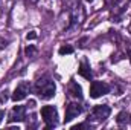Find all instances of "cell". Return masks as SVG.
Here are the masks:
<instances>
[{"mask_svg":"<svg viewBox=\"0 0 131 130\" xmlns=\"http://www.w3.org/2000/svg\"><path fill=\"white\" fill-rule=\"evenodd\" d=\"M55 90H57V86L52 80L49 78H43V80H38L34 86V92L41 98V99H50L55 95Z\"/></svg>","mask_w":131,"mask_h":130,"instance_id":"cell-1","label":"cell"},{"mask_svg":"<svg viewBox=\"0 0 131 130\" xmlns=\"http://www.w3.org/2000/svg\"><path fill=\"white\" fill-rule=\"evenodd\" d=\"M41 118L46 123V129H53L58 124V121H57L58 112H57V109L53 106H44L41 109Z\"/></svg>","mask_w":131,"mask_h":130,"instance_id":"cell-2","label":"cell"},{"mask_svg":"<svg viewBox=\"0 0 131 130\" xmlns=\"http://www.w3.org/2000/svg\"><path fill=\"white\" fill-rule=\"evenodd\" d=\"M110 112H111V109H110L108 106H105V104L95 106L89 118H92V119H95V121H104V119H107V118L110 116Z\"/></svg>","mask_w":131,"mask_h":130,"instance_id":"cell-3","label":"cell"},{"mask_svg":"<svg viewBox=\"0 0 131 130\" xmlns=\"http://www.w3.org/2000/svg\"><path fill=\"white\" fill-rule=\"evenodd\" d=\"M108 92H110V86L104 81H93L90 86V97L92 98H99Z\"/></svg>","mask_w":131,"mask_h":130,"instance_id":"cell-4","label":"cell"},{"mask_svg":"<svg viewBox=\"0 0 131 130\" xmlns=\"http://www.w3.org/2000/svg\"><path fill=\"white\" fill-rule=\"evenodd\" d=\"M29 90H31V86H29V83H26V81H21L17 87H15V90H14V94H12V101H21V99H25V98L28 97V94H29Z\"/></svg>","mask_w":131,"mask_h":130,"instance_id":"cell-5","label":"cell"},{"mask_svg":"<svg viewBox=\"0 0 131 130\" xmlns=\"http://www.w3.org/2000/svg\"><path fill=\"white\" fill-rule=\"evenodd\" d=\"M25 118H26V107L25 106H15L11 110L8 121L9 123H20V121H25Z\"/></svg>","mask_w":131,"mask_h":130,"instance_id":"cell-6","label":"cell"},{"mask_svg":"<svg viewBox=\"0 0 131 130\" xmlns=\"http://www.w3.org/2000/svg\"><path fill=\"white\" fill-rule=\"evenodd\" d=\"M81 112H82V107H81L79 104H76V103H70V104H67V107H66L64 123H70V121H72L73 118H76Z\"/></svg>","mask_w":131,"mask_h":130,"instance_id":"cell-7","label":"cell"},{"mask_svg":"<svg viewBox=\"0 0 131 130\" xmlns=\"http://www.w3.org/2000/svg\"><path fill=\"white\" fill-rule=\"evenodd\" d=\"M69 94H70L72 97L81 99V98H82V89H81V86H79L76 81H72L70 86H69Z\"/></svg>","mask_w":131,"mask_h":130,"instance_id":"cell-8","label":"cell"},{"mask_svg":"<svg viewBox=\"0 0 131 130\" xmlns=\"http://www.w3.org/2000/svg\"><path fill=\"white\" fill-rule=\"evenodd\" d=\"M78 73L81 75V77H84L85 80H92V70H90V66L87 64L85 61H82L81 64H79V69H78Z\"/></svg>","mask_w":131,"mask_h":130,"instance_id":"cell-9","label":"cell"},{"mask_svg":"<svg viewBox=\"0 0 131 130\" xmlns=\"http://www.w3.org/2000/svg\"><path fill=\"white\" fill-rule=\"evenodd\" d=\"M58 52H60V55H67V54H73V48H72V46H61Z\"/></svg>","mask_w":131,"mask_h":130,"instance_id":"cell-10","label":"cell"},{"mask_svg":"<svg viewBox=\"0 0 131 130\" xmlns=\"http://www.w3.org/2000/svg\"><path fill=\"white\" fill-rule=\"evenodd\" d=\"M127 119H130L128 115H127V112H121V113L117 115V119H116V121H117V124H124Z\"/></svg>","mask_w":131,"mask_h":130,"instance_id":"cell-11","label":"cell"},{"mask_svg":"<svg viewBox=\"0 0 131 130\" xmlns=\"http://www.w3.org/2000/svg\"><path fill=\"white\" fill-rule=\"evenodd\" d=\"M35 52H37V49H35V46H32V44H29V46L25 49L26 57H32V55H35Z\"/></svg>","mask_w":131,"mask_h":130,"instance_id":"cell-12","label":"cell"},{"mask_svg":"<svg viewBox=\"0 0 131 130\" xmlns=\"http://www.w3.org/2000/svg\"><path fill=\"white\" fill-rule=\"evenodd\" d=\"M78 129H90V126H89V123H82V124H76V126L72 127V130H78Z\"/></svg>","mask_w":131,"mask_h":130,"instance_id":"cell-13","label":"cell"},{"mask_svg":"<svg viewBox=\"0 0 131 130\" xmlns=\"http://www.w3.org/2000/svg\"><path fill=\"white\" fill-rule=\"evenodd\" d=\"M26 38H28V40H35V38H37V32H35V31H31V32L26 35Z\"/></svg>","mask_w":131,"mask_h":130,"instance_id":"cell-14","label":"cell"},{"mask_svg":"<svg viewBox=\"0 0 131 130\" xmlns=\"http://www.w3.org/2000/svg\"><path fill=\"white\" fill-rule=\"evenodd\" d=\"M6 46H8V41L3 40V38H0V49H3V48H6Z\"/></svg>","mask_w":131,"mask_h":130,"instance_id":"cell-15","label":"cell"},{"mask_svg":"<svg viewBox=\"0 0 131 130\" xmlns=\"http://www.w3.org/2000/svg\"><path fill=\"white\" fill-rule=\"evenodd\" d=\"M5 118V112L3 110H0V123H2V119Z\"/></svg>","mask_w":131,"mask_h":130,"instance_id":"cell-16","label":"cell"},{"mask_svg":"<svg viewBox=\"0 0 131 130\" xmlns=\"http://www.w3.org/2000/svg\"><path fill=\"white\" fill-rule=\"evenodd\" d=\"M127 54H128V57H130V63H131V49H128V51H127Z\"/></svg>","mask_w":131,"mask_h":130,"instance_id":"cell-17","label":"cell"},{"mask_svg":"<svg viewBox=\"0 0 131 130\" xmlns=\"http://www.w3.org/2000/svg\"><path fill=\"white\" fill-rule=\"evenodd\" d=\"M31 2H32V3H37V2H38V0H31Z\"/></svg>","mask_w":131,"mask_h":130,"instance_id":"cell-18","label":"cell"},{"mask_svg":"<svg viewBox=\"0 0 131 130\" xmlns=\"http://www.w3.org/2000/svg\"><path fill=\"white\" fill-rule=\"evenodd\" d=\"M128 31H130V32H131V25H130V28H128Z\"/></svg>","mask_w":131,"mask_h":130,"instance_id":"cell-19","label":"cell"},{"mask_svg":"<svg viewBox=\"0 0 131 130\" xmlns=\"http://www.w3.org/2000/svg\"><path fill=\"white\" fill-rule=\"evenodd\" d=\"M85 2H89V3H90V2H93V0H85Z\"/></svg>","mask_w":131,"mask_h":130,"instance_id":"cell-20","label":"cell"},{"mask_svg":"<svg viewBox=\"0 0 131 130\" xmlns=\"http://www.w3.org/2000/svg\"><path fill=\"white\" fill-rule=\"evenodd\" d=\"M130 121H131V115H130Z\"/></svg>","mask_w":131,"mask_h":130,"instance_id":"cell-21","label":"cell"},{"mask_svg":"<svg viewBox=\"0 0 131 130\" xmlns=\"http://www.w3.org/2000/svg\"><path fill=\"white\" fill-rule=\"evenodd\" d=\"M130 2H131V0H130Z\"/></svg>","mask_w":131,"mask_h":130,"instance_id":"cell-22","label":"cell"}]
</instances>
